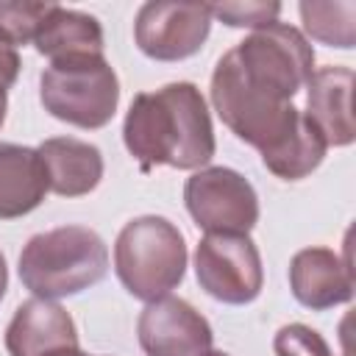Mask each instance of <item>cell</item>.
I'll use <instances>...</instances> for the list:
<instances>
[{
	"label": "cell",
	"mask_w": 356,
	"mask_h": 356,
	"mask_svg": "<svg viewBox=\"0 0 356 356\" xmlns=\"http://www.w3.org/2000/svg\"><path fill=\"white\" fill-rule=\"evenodd\" d=\"M122 139L142 170L156 164L197 170L211 161L217 147L206 100L189 81L139 92L125 114Z\"/></svg>",
	"instance_id": "1"
},
{
	"label": "cell",
	"mask_w": 356,
	"mask_h": 356,
	"mask_svg": "<svg viewBox=\"0 0 356 356\" xmlns=\"http://www.w3.org/2000/svg\"><path fill=\"white\" fill-rule=\"evenodd\" d=\"M312 72L314 50L309 39L286 22H273L234 44L211 75L248 103L286 106L309 83Z\"/></svg>",
	"instance_id": "2"
},
{
	"label": "cell",
	"mask_w": 356,
	"mask_h": 356,
	"mask_svg": "<svg viewBox=\"0 0 356 356\" xmlns=\"http://www.w3.org/2000/svg\"><path fill=\"white\" fill-rule=\"evenodd\" d=\"M108 273V248L86 225H58L28 239L19 253V281L33 298L78 295Z\"/></svg>",
	"instance_id": "3"
},
{
	"label": "cell",
	"mask_w": 356,
	"mask_h": 356,
	"mask_svg": "<svg viewBox=\"0 0 356 356\" xmlns=\"http://www.w3.org/2000/svg\"><path fill=\"white\" fill-rule=\"evenodd\" d=\"M114 270L139 300L170 295L186 273V242L167 217L145 214L122 225L114 242Z\"/></svg>",
	"instance_id": "4"
},
{
	"label": "cell",
	"mask_w": 356,
	"mask_h": 356,
	"mask_svg": "<svg viewBox=\"0 0 356 356\" xmlns=\"http://www.w3.org/2000/svg\"><path fill=\"white\" fill-rule=\"evenodd\" d=\"M39 100L44 111L75 128H103L120 103V81L103 56L53 58L39 78Z\"/></svg>",
	"instance_id": "5"
},
{
	"label": "cell",
	"mask_w": 356,
	"mask_h": 356,
	"mask_svg": "<svg viewBox=\"0 0 356 356\" xmlns=\"http://www.w3.org/2000/svg\"><path fill=\"white\" fill-rule=\"evenodd\" d=\"M184 203L206 234H248L259 222L256 189L231 167H203L189 175Z\"/></svg>",
	"instance_id": "6"
},
{
	"label": "cell",
	"mask_w": 356,
	"mask_h": 356,
	"mask_svg": "<svg viewBox=\"0 0 356 356\" xmlns=\"http://www.w3.org/2000/svg\"><path fill=\"white\" fill-rule=\"evenodd\" d=\"M195 275L206 295L231 306L256 300L264 286L261 256L248 234H206L195 250Z\"/></svg>",
	"instance_id": "7"
},
{
	"label": "cell",
	"mask_w": 356,
	"mask_h": 356,
	"mask_svg": "<svg viewBox=\"0 0 356 356\" xmlns=\"http://www.w3.org/2000/svg\"><path fill=\"white\" fill-rule=\"evenodd\" d=\"M211 31L209 3H145L134 22L136 47L156 61L195 56Z\"/></svg>",
	"instance_id": "8"
},
{
	"label": "cell",
	"mask_w": 356,
	"mask_h": 356,
	"mask_svg": "<svg viewBox=\"0 0 356 356\" xmlns=\"http://www.w3.org/2000/svg\"><path fill=\"white\" fill-rule=\"evenodd\" d=\"M136 337L147 356H209L214 342L209 320L172 295L156 298L142 309Z\"/></svg>",
	"instance_id": "9"
},
{
	"label": "cell",
	"mask_w": 356,
	"mask_h": 356,
	"mask_svg": "<svg viewBox=\"0 0 356 356\" xmlns=\"http://www.w3.org/2000/svg\"><path fill=\"white\" fill-rule=\"evenodd\" d=\"M289 289L306 309L323 312L353 298V270L348 256L331 248H303L289 261Z\"/></svg>",
	"instance_id": "10"
},
{
	"label": "cell",
	"mask_w": 356,
	"mask_h": 356,
	"mask_svg": "<svg viewBox=\"0 0 356 356\" xmlns=\"http://www.w3.org/2000/svg\"><path fill=\"white\" fill-rule=\"evenodd\" d=\"M306 117L320 131L328 147H345L356 139L353 122V70L350 67H320L306 83Z\"/></svg>",
	"instance_id": "11"
},
{
	"label": "cell",
	"mask_w": 356,
	"mask_h": 356,
	"mask_svg": "<svg viewBox=\"0 0 356 356\" xmlns=\"http://www.w3.org/2000/svg\"><path fill=\"white\" fill-rule=\"evenodd\" d=\"M61 348H78V328L70 312L44 298L19 303L6 328V350L11 356H47Z\"/></svg>",
	"instance_id": "12"
},
{
	"label": "cell",
	"mask_w": 356,
	"mask_h": 356,
	"mask_svg": "<svg viewBox=\"0 0 356 356\" xmlns=\"http://www.w3.org/2000/svg\"><path fill=\"white\" fill-rule=\"evenodd\" d=\"M47 186L61 197L89 195L103 178V156L95 145L75 136H53L39 147Z\"/></svg>",
	"instance_id": "13"
},
{
	"label": "cell",
	"mask_w": 356,
	"mask_h": 356,
	"mask_svg": "<svg viewBox=\"0 0 356 356\" xmlns=\"http://www.w3.org/2000/svg\"><path fill=\"white\" fill-rule=\"evenodd\" d=\"M47 172L39 150L0 142V220L31 214L47 195Z\"/></svg>",
	"instance_id": "14"
},
{
	"label": "cell",
	"mask_w": 356,
	"mask_h": 356,
	"mask_svg": "<svg viewBox=\"0 0 356 356\" xmlns=\"http://www.w3.org/2000/svg\"><path fill=\"white\" fill-rule=\"evenodd\" d=\"M33 44L42 56L67 58V56H103V28L92 14L56 6L42 19Z\"/></svg>",
	"instance_id": "15"
},
{
	"label": "cell",
	"mask_w": 356,
	"mask_h": 356,
	"mask_svg": "<svg viewBox=\"0 0 356 356\" xmlns=\"http://www.w3.org/2000/svg\"><path fill=\"white\" fill-rule=\"evenodd\" d=\"M325 150H328L325 139H323L320 131L309 122V117L300 111L295 128H292L273 150L261 153V161H264V167H267L273 175H278V178H284V181H300V178L312 175V172L320 167Z\"/></svg>",
	"instance_id": "16"
},
{
	"label": "cell",
	"mask_w": 356,
	"mask_h": 356,
	"mask_svg": "<svg viewBox=\"0 0 356 356\" xmlns=\"http://www.w3.org/2000/svg\"><path fill=\"white\" fill-rule=\"evenodd\" d=\"M303 28L312 39L331 44V47H353L356 42V3H300L298 6Z\"/></svg>",
	"instance_id": "17"
},
{
	"label": "cell",
	"mask_w": 356,
	"mask_h": 356,
	"mask_svg": "<svg viewBox=\"0 0 356 356\" xmlns=\"http://www.w3.org/2000/svg\"><path fill=\"white\" fill-rule=\"evenodd\" d=\"M53 3H36V0H0V33L17 47L33 42L42 19Z\"/></svg>",
	"instance_id": "18"
},
{
	"label": "cell",
	"mask_w": 356,
	"mask_h": 356,
	"mask_svg": "<svg viewBox=\"0 0 356 356\" xmlns=\"http://www.w3.org/2000/svg\"><path fill=\"white\" fill-rule=\"evenodd\" d=\"M211 19H220L231 28H264L278 22L281 3H211L209 6Z\"/></svg>",
	"instance_id": "19"
},
{
	"label": "cell",
	"mask_w": 356,
	"mask_h": 356,
	"mask_svg": "<svg viewBox=\"0 0 356 356\" xmlns=\"http://www.w3.org/2000/svg\"><path fill=\"white\" fill-rule=\"evenodd\" d=\"M273 350L275 356H334L328 342L320 337V331L303 323L281 325L273 337Z\"/></svg>",
	"instance_id": "20"
},
{
	"label": "cell",
	"mask_w": 356,
	"mask_h": 356,
	"mask_svg": "<svg viewBox=\"0 0 356 356\" xmlns=\"http://www.w3.org/2000/svg\"><path fill=\"white\" fill-rule=\"evenodd\" d=\"M17 75H19V53H17V47L0 33V86H3V89L14 86Z\"/></svg>",
	"instance_id": "21"
},
{
	"label": "cell",
	"mask_w": 356,
	"mask_h": 356,
	"mask_svg": "<svg viewBox=\"0 0 356 356\" xmlns=\"http://www.w3.org/2000/svg\"><path fill=\"white\" fill-rule=\"evenodd\" d=\"M6 286H8V270H6V259H3V253H0V300H3V295H6Z\"/></svg>",
	"instance_id": "22"
},
{
	"label": "cell",
	"mask_w": 356,
	"mask_h": 356,
	"mask_svg": "<svg viewBox=\"0 0 356 356\" xmlns=\"http://www.w3.org/2000/svg\"><path fill=\"white\" fill-rule=\"evenodd\" d=\"M6 108H8V95H6V89L0 86V128H3V122H6Z\"/></svg>",
	"instance_id": "23"
},
{
	"label": "cell",
	"mask_w": 356,
	"mask_h": 356,
	"mask_svg": "<svg viewBox=\"0 0 356 356\" xmlns=\"http://www.w3.org/2000/svg\"><path fill=\"white\" fill-rule=\"evenodd\" d=\"M47 356H89V353H83L81 348H61V350H56V353H47Z\"/></svg>",
	"instance_id": "24"
},
{
	"label": "cell",
	"mask_w": 356,
	"mask_h": 356,
	"mask_svg": "<svg viewBox=\"0 0 356 356\" xmlns=\"http://www.w3.org/2000/svg\"><path fill=\"white\" fill-rule=\"evenodd\" d=\"M209 356H231V353H222V350H211Z\"/></svg>",
	"instance_id": "25"
}]
</instances>
